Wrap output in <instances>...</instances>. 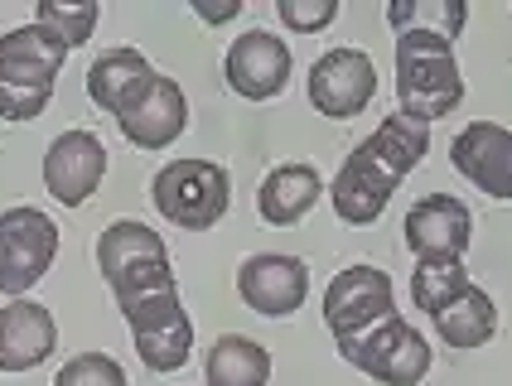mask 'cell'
<instances>
[{"mask_svg": "<svg viewBox=\"0 0 512 386\" xmlns=\"http://www.w3.org/2000/svg\"><path fill=\"white\" fill-rule=\"evenodd\" d=\"M430 150V126L426 121H411L406 111H392L382 116V126L363 136L353 145V155L339 165L334 174V213H339L348 227H368L387 213L397 184L411 174V169L426 160Z\"/></svg>", "mask_w": 512, "mask_h": 386, "instance_id": "cell-1", "label": "cell"}, {"mask_svg": "<svg viewBox=\"0 0 512 386\" xmlns=\"http://www.w3.org/2000/svg\"><path fill=\"white\" fill-rule=\"evenodd\" d=\"M464 102L455 39L440 29H406L397 34V111L411 121H440Z\"/></svg>", "mask_w": 512, "mask_h": 386, "instance_id": "cell-2", "label": "cell"}, {"mask_svg": "<svg viewBox=\"0 0 512 386\" xmlns=\"http://www.w3.org/2000/svg\"><path fill=\"white\" fill-rule=\"evenodd\" d=\"M97 271L112 285L116 309L179 290L165 237L136 218H116L112 227H102V237H97Z\"/></svg>", "mask_w": 512, "mask_h": 386, "instance_id": "cell-3", "label": "cell"}, {"mask_svg": "<svg viewBox=\"0 0 512 386\" xmlns=\"http://www.w3.org/2000/svg\"><path fill=\"white\" fill-rule=\"evenodd\" d=\"M63 63H68V49L34 20L20 29H5L0 34V116L34 121L49 107Z\"/></svg>", "mask_w": 512, "mask_h": 386, "instance_id": "cell-4", "label": "cell"}, {"mask_svg": "<svg viewBox=\"0 0 512 386\" xmlns=\"http://www.w3.org/2000/svg\"><path fill=\"white\" fill-rule=\"evenodd\" d=\"M155 213L179 232L218 227L232 203V174L218 160H170L150 184Z\"/></svg>", "mask_w": 512, "mask_h": 386, "instance_id": "cell-5", "label": "cell"}, {"mask_svg": "<svg viewBox=\"0 0 512 386\" xmlns=\"http://www.w3.org/2000/svg\"><path fill=\"white\" fill-rule=\"evenodd\" d=\"M334 348H339V358L348 367H358L363 377H372L382 386H421L430 372V343L401 314L372 324L358 338H339Z\"/></svg>", "mask_w": 512, "mask_h": 386, "instance_id": "cell-6", "label": "cell"}, {"mask_svg": "<svg viewBox=\"0 0 512 386\" xmlns=\"http://www.w3.org/2000/svg\"><path fill=\"white\" fill-rule=\"evenodd\" d=\"M58 256V222L44 208H5L0 213V295L29 300V290L49 276Z\"/></svg>", "mask_w": 512, "mask_h": 386, "instance_id": "cell-7", "label": "cell"}, {"mask_svg": "<svg viewBox=\"0 0 512 386\" xmlns=\"http://www.w3.org/2000/svg\"><path fill=\"white\" fill-rule=\"evenodd\" d=\"M392 314H401V309L392 276L382 266H348L324 290V329L334 333V343L358 338V333H368L372 324H382Z\"/></svg>", "mask_w": 512, "mask_h": 386, "instance_id": "cell-8", "label": "cell"}, {"mask_svg": "<svg viewBox=\"0 0 512 386\" xmlns=\"http://www.w3.org/2000/svg\"><path fill=\"white\" fill-rule=\"evenodd\" d=\"M305 92H310V107L329 121H348L358 111L372 107L377 97V63L363 49H329V54L314 58L310 78H305Z\"/></svg>", "mask_w": 512, "mask_h": 386, "instance_id": "cell-9", "label": "cell"}, {"mask_svg": "<svg viewBox=\"0 0 512 386\" xmlns=\"http://www.w3.org/2000/svg\"><path fill=\"white\" fill-rule=\"evenodd\" d=\"M121 314H126L131 338H136V353H141V362L150 372H179L184 362L194 358V324L184 314L179 290L141 300V304H126Z\"/></svg>", "mask_w": 512, "mask_h": 386, "instance_id": "cell-10", "label": "cell"}, {"mask_svg": "<svg viewBox=\"0 0 512 386\" xmlns=\"http://www.w3.org/2000/svg\"><path fill=\"white\" fill-rule=\"evenodd\" d=\"M290 73H295V58L285 49V39H276L271 29H242L228 44V58H223V78L237 97L247 102H271L290 87Z\"/></svg>", "mask_w": 512, "mask_h": 386, "instance_id": "cell-11", "label": "cell"}, {"mask_svg": "<svg viewBox=\"0 0 512 386\" xmlns=\"http://www.w3.org/2000/svg\"><path fill=\"white\" fill-rule=\"evenodd\" d=\"M401 237L416 261H464L469 237H474V213L450 193H426L411 203Z\"/></svg>", "mask_w": 512, "mask_h": 386, "instance_id": "cell-12", "label": "cell"}, {"mask_svg": "<svg viewBox=\"0 0 512 386\" xmlns=\"http://www.w3.org/2000/svg\"><path fill=\"white\" fill-rule=\"evenodd\" d=\"M237 295L252 314L266 319H285L295 314L305 295H310V266L300 256H285V251H261L247 256L242 271H237Z\"/></svg>", "mask_w": 512, "mask_h": 386, "instance_id": "cell-13", "label": "cell"}, {"mask_svg": "<svg viewBox=\"0 0 512 386\" xmlns=\"http://www.w3.org/2000/svg\"><path fill=\"white\" fill-rule=\"evenodd\" d=\"M107 174V145L92 131H63L44 155V189L63 208H83Z\"/></svg>", "mask_w": 512, "mask_h": 386, "instance_id": "cell-14", "label": "cell"}, {"mask_svg": "<svg viewBox=\"0 0 512 386\" xmlns=\"http://www.w3.org/2000/svg\"><path fill=\"white\" fill-rule=\"evenodd\" d=\"M450 165L479 193L508 203L512 198V131L498 121H469L450 140Z\"/></svg>", "mask_w": 512, "mask_h": 386, "instance_id": "cell-15", "label": "cell"}, {"mask_svg": "<svg viewBox=\"0 0 512 386\" xmlns=\"http://www.w3.org/2000/svg\"><path fill=\"white\" fill-rule=\"evenodd\" d=\"M58 324L39 300L0 304V372H34L54 358Z\"/></svg>", "mask_w": 512, "mask_h": 386, "instance_id": "cell-16", "label": "cell"}, {"mask_svg": "<svg viewBox=\"0 0 512 386\" xmlns=\"http://www.w3.org/2000/svg\"><path fill=\"white\" fill-rule=\"evenodd\" d=\"M116 126H121V136L131 140L136 150H170L174 140L184 136V126H189V102H184L179 83L160 73L150 83V92Z\"/></svg>", "mask_w": 512, "mask_h": 386, "instance_id": "cell-17", "label": "cell"}, {"mask_svg": "<svg viewBox=\"0 0 512 386\" xmlns=\"http://www.w3.org/2000/svg\"><path fill=\"white\" fill-rule=\"evenodd\" d=\"M155 78H160V73L150 68L145 54H136V49H107V54L87 68V97L107 111V116L121 121V116L150 92Z\"/></svg>", "mask_w": 512, "mask_h": 386, "instance_id": "cell-18", "label": "cell"}, {"mask_svg": "<svg viewBox=\"0 0 512 386\" xmlns=\"http://www.w3.org/2000/svg\"><path fill=\"white\" fill-rule=\"evenodd\" d=\"M319 198H324L319 169L305 165V160H290V165H276L261 179L256 213H261V222H271V227H295V222L310 218Z\"/></svg>", "mask_w": 512, "mask_h": 386, "instance_id": "cell-19", "label": "cell"}, {"mask_svg": "<svg viewBox=\"0 0 512 386\" xmlns=\"http://www.w3.org/2000/svg\"><path fill=\"white\" fill-rule=\"evenodd\" d=\"M435 333L450 343V348H484L488 338L498 333V304L484 285H464L455 300L435 314Z\"/></svg>", "mask_w": 512, "mask_h": 386, "instance_id": "cell-20", "label": "cell"}, {"mask_svg": "<svg viewBox=\"0 0 512 386\" xmlns=\"http://www.w3.org/2000/svg\"><path fill=\"white\" fill-rule=\"evenodd\" d=\"M203 377L208 386H266L271 353L247 333H223V338H213V348L203 358Z\"/></svg>", "mask_w": 512, "mask_h": 386, "instance_id": "cell-21", "label": "cell"}, {"mask_svg": "<svg viewBox=\"0 0 512 386\" xmlns=\"http://www.w3.org/2000/svg\"><path fill=\"white\" fill-rule=\"evenodd\" d=\"M97 20H102V5H92V0H44L34 10V25L49 29L63 49H83Z\"/></svg>", "mask_w": 512, "mask_h": 386, "instance_id": "cell-22", "label": "cell"}, {"mask_svg": "<svg viewBox=\"0 0 512 386\" xmlns=\"http://www.w3.org/2000/svg\"><path fill=\"white\" fill-rule=\"evenodd\" d=\"M464 285H469L464 261H416V271H411V300H416V309H426L430 319H435Z\"/></svg>", "mask_w": 512, "mask_h": 386, "instance_id": "cell-23", "label": "cell"}, {"mask_svg": "<svg viewBox=\"0 0 512 386\" xmlns=\"http://www.w3.org/2000/svg\"><path fill=\"white\" fill-rule=\"evenodd\" d=\"M54 386H126V372L107 353H78L54 372Z\"/></svg>", "mask_w": 512, "mask_h": 386, "instance_id": "cell-24", "label": "cell"}, {"mask_svg": "<svg viewBox=\"0 0 512 386\" xmlns=\"http://www.w3.org/2000/svg\"><path fill=\"white\" fill-rule=\"evenodd\" d=\"M276 20L295 34H319L339 20V0H276Z\"/></svg>", "mask_w": 512, "mask_h": 386, "instance_id": "cell-25", "label": "cell"}, {"mask_svg": "<svg viewBox=\"0 0 512 386\" xmlns=\"http://www.w3.org/2000/svg\"><path fill=\"white\" fill-rule=\"evenodd\" d=\"M237 15H242V5H218V10H203V5H199L203 25H223V20H237Z\"/></svg>", "mask_w": 512, "mask_h": 386, "instance_id": "cell-26", "label": "cell"}]
</instances>
